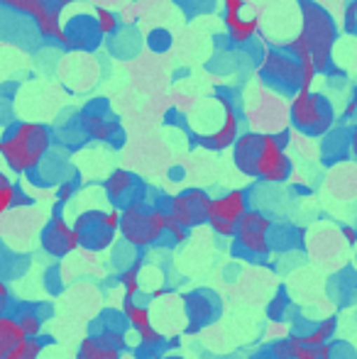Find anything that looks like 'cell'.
<instances>
[{"label": "cell", "instance_id": "cell-18", "mask_svg": "<svg viewBox=\"0 0 357 359\" xmlns=\"http://www.w3.org/2000/svg\"><path fill=\"white\" fill-rule=\"evenodd\" d=\"M64 37H67L69 49H81V52H90L103 42L105 34L100 32L95 15H76L72 22L64 27Z\"/></svg>", "mask_w": 357, "mask_h": 359}, {"label": "cell", "instance_id": "cell-6", "mask_svg": "<svg viewBox=\"0 0 357 359\" xmlns=\"http://www.w3.org/2000/svg\"><path fill=\"white\" fill-rule=\"evenodd\" d=\"M291 128L306 137H325L335 125V108L328 95L316 90H301L289 105Z\"/></svg>", "mask_w": 357, "mask_h": 359}, {"label": "cell", "instance_id": "cell-10", "mask_svg": "<svg viewBox=\"0 0 357 359\" xmlns=\"http://www.w3.org/2000/svg\"><path fill=\"white\" fill-rule=\"evenodd\" d=\"M271 220L262 210H248L245 217L240 220L238 230H235V250L245 257H255V259H264L271 255Z\"/></svg>", "mask_w": 357, "mask_h": 359}, {"label": "cell", "instance_id": "cell-4", "mask_svg": "<svg viewBox=\"0 0 357 359\" xmlns=\"http://www.w3.org/2000/svg\"><path fill=\"white\" fill-rule=\"evenodd\" d=\"M301 8V37L309 44V52L314 57L316 72L325 74L333 67V47L338 39V27L325 8H321L314 0H296Z\"/></svg>", "mask_w": 357, "mask_h": 359}, {"label": "cell", "instance_id": "cell-2", "mask_svg": "<svg viewBox=\"0 0 357 359\" xmlns=\"http://www.w3.org/2000/svg\"><path fill=\"white\" fill-rule=\"evenodd\" d=\"M316 74L318 72L314 57L301 34H296L284 47H269L260 64V81L264 88L289 98L299 95L301 90H311Z\"/></svg>", "mask_w": 357, "mask_h": 359}, {"label": "cell", "instance_id": "cell-23", "mask_svg": "<svg viewBox=\"0 0 357 359\" xmlns=\"http://www.w3.org/2000/svg\"><path fill=\"white\" fill-rule=\"evenodd\" d=\"M13 318L18 320V325L22 327V332L29 337V340H37V337L42 335L44 318H42V313L37 311V306H20V308H15Z\"/></svg>", "mask_w": 357, "mask_h": 359}, {"label": "cell", "instance_id": "cell-15", "mask_svg": "<svg viewBox=\"0 0 357 359\" xmlns=\"http://www.w3.org/2000/svg\"><path fill=\"white\" fill-rule=\"evenodd\" d=\"M39 245H42L44 255H49L52 259H64L81 247L74 225H69L59 213H54L52 220L44 225L42 235H39Z\"/></svg>", "mask_w": 357, "mask_h": 359}, {"label": "cell", "instance_id": "cell-8", "mask_svg": "<svg viewBox=\"0 0 357 359\" xmlns=\"http://www.w3.org/2000/svg\"><path fill=\"white\" fill-rule=\"evenodd\" d=\"M74 230L79 235V245L88 252H105L113 247L115 235L120 232V210H83L74 220Z\"/></svg>", "mask_w": 357, "mask_h": 359}, {"label": "cell", "instance_id": "cell-34", "mask_svg": "<svg viewBox=\"0 0 357 359\" xmlns=\"http://www.w3.org/2000/svg\"><path fill=\"white\" fill-rule=\"evenodd\" d=\"M350 154H353L357 161V128H353V133H350Z\"/></svg>", "mask_w": 357, "mask_h": 359}, {"label": "cell", "instance_id": "cell-13", "mask_svg": "<svg viewBox=\"0 0 357 359\" xmlns=\"http://www.w3.org/2000/svg\"><path fill=\"white\" fill-rule=\"evenodd\" d=\"M123 316L128 320L130 330L137 335V342L142 350L147 352H154L167 342L162 330L154 327V320H152V313L144 303H140L137 298H125L123 301Z\"/></svg>", "mask_w": 357, "mask_h": 359}, {"label": "cell", "instance_id": "cell-11", "mask_svg": "<svg viewBox=\"0 0 357 359\" xmlns=\"http://www.w3.org/2000/svg\"><path fill=\"white\" fill-rule=\"evenodd\" d=\"M210 203L213 198L203 189H186L164 201V210H167L169 220L177 222L184 230H196L201 225H208Z\"/></svg>", "mask_w": 357, "mask_h": 359}, {"label": "cell", "instance_id": "cell-12", "mask_svg": "<svg viewBox=\"0 0 357 359\" xmlns=\"http://www.w3.org/2000/svg\"><path fill=\"white\" fill-rule=\"evenodd\" d=\"M250 210V201H248V191L235 189L228 194L213 198L208 210V227L223 240H233L235 230H238L240 220L245 217V213Z\"/></svg>", "mask_w": 357, "mask_h": 359}, {"label": "cell", "instance_id": "cell-19", "mask_svg": "<svg viewBox=\"0 0 357 359\" xmlns=\"http://www.w3.org/2000/svg\"><path fill=\"white\" fill-rule=\"evenodd\" d=\"M225 5V27L233 39V44H248L257 34L260 20L257 18H243V0H223Z\"/></svg>", "mask_w": 357, "mask_h": 359}, {"label": "cell", "instance_id": "cell-16", "mask_svg": "<svg viewBox=\"0 0 357 359\" xmlns=\"http://www.w3.org/2000/svg\"><path fill=\"white\" fill-rule=\"evenodd\" d=\"M238 137H240L238 110H235V105L223 95V113H220V125L215 130H208L203 137L191 140V142H194L196 147H201V149L223 151V149H230V147L238 142Z\"/></svg>", "mask_w": 357, "mask_h": 359}, {"label": "cell", "instance_id": "cell-28", "mask_svg": "<svg viewBox=\"0 0 357 359\" xmlns=\"http://www.w3.org/2000/svg\"><path fill=\"white\" fill-rule=\"evenodd\" d=\"M95 20H98V27L103 34H113L118 32V18H115V13H110V10L105 8H98L95 10Z\"/></svg>", "mask_w": 357, "mask_h": 359}, {"label": "cell", "instance_id": "cell-24", "mask_svg": "<svg viewBox=\"0 0 357 359\" xmlns=\"http://www.w3.org/2000/svg\"><path fill=\"white\" fill-rule=\"evenodd\" d=\"M335 330H338V318H325L323 323H318L316 327H311L309 332L301 335V342L306 347H321V345H328L333 342Z\"/></svg>", "mask_w": 357, "mask_h": 359}, {"label": "cell", "instance_id": "cell-14", "mask_svg": "<svg viewBox=\"0 0 357 359\" xmlns=\"http://www.w3.org/2000/svg\"><path fill=\"white\" fill-rule=\"evenodd\" d=\"M103 191H105L108 203L113 205L115 210H123L133 203H140V201H144V196H147L144 181L128 169H115L113 174L103 181Z\"/></svg>", "mask_w": 357, "mask_h": 359}, {"label": "cell", "instance_id": "cell-35", "mask_svg": "<svg viewBox=\"0 0 357 359\" xmlns=\"http://www.w3.org/2000/svg\"><path fill=\"white\" fill-rule=\"evenodd\" d=\"M159 359H184V357H177V355H167V357H159Z\"/></svg>", "mask_w": 357, "mask_h": 359}, {"label": "cell", "instance_id": "cell-31", "mask_svg": "<svg viewBox=\"0 0 357 359\" xmlns=\"http://www.w3.org/2000/svg\"><path fill=\"white\" fill-rule=\"evenodd\" d=\"M167 217H169V215H167ZM186 235H189V230H184L181 225H177V222L169 220V225H167V237L174 242V245H181V242H186Z\"/></svg>", "mask_w": 357, "mask_h": 359}, {"label": "cell", "instance_id": "cell-7", "mask_svg": "<svg viewBox=\"0 0 357 359\" xmlns=\"http://www.w3.org/2000/svg\"><path fill=\"white\" fill-rule=\"evenodd\" d=\"M76 0H0V8H10L13 13L27 18L29 22L37 25L42 39L54 44L67 47V37H64V25L62 13Z\"/></svg>", "mask_w": 357, "mask_h": 359}, {"label": "cell", "instance_id": "cell-1", "mask_svg": "<svg viewBox=\"0 0 357 359\" xmlns=\"http://www.w3.org/2000/svg\"><path fill=\"white\" fill-rule=\"evenodd\" d=\"M289 133H243L233 144V164L248 179L264 184H284L289 181L294 164L286 154Z\"/></svg>", "mask_w": 357, "mask_h": 359}, {"label": "cell", "instance_id": "cell-30", "mask_svg": "<svg viewBox=\"0 0 357 359\" xmlns=\"http://www.w3.org/2000/svg\"><path fill=\"white\" fill-rule=\"evenodd\" d=\"M76 189H79V176H72V179L62 181V184H59V191H57L59 203H67V201L76 194Z\"/></svg>", "mask_w": 357, "mask_h": 359}, {"label": "cell", "instance_id": "cell-3", "mask_svg": "<svg viewBox=\"0 0 357 359\" xmlns=\"http://www.w3.org/2000/svg\"><path fill=\"white\" fill-rule=\"evenodd\" d=\"M52 140L42 123H10L0 135V156L13 174H32L52 151Z\"/></svg>", "mask_w": 357, "mask_h": 359}, {"label": "cell", "instance_id": "cell-29", "mask_svg": "<svg viewBox=\"0 0 357 359\" xmlns=\"http://www.w3.org/2000/svg\"><path fill=\"white\" fill-rule=\"evenodd\" d=\"M269 355H271V359H294V342H291V335L271 342Z\"/></svg>", "mask_w": 357, "mask_h": 359}, {"label": "cell", "instance_id": "cell-26", "mask_svg": "<svg viewBox=\"0 0 357 359\" xmlns=\"http://www.w3.org/2000/svg\"><path fill=\"white\" fill-rule=\"evenodd\" d=\"M291 342H294V359H335L333 342L321 347H306L301 342V335H291Z\"/></svg>", "mask_w": 357, "mask_h": 359}, {"label": "cell", "instance_id": "cell-17", "mask_svg": "<svg viewBox=\"0 0 357 359\" xmlns=\"http://www.w3.org/2000/svg\"><path fill=\"white\" fill-rule=\"evenodd\" d=\"M184 316L189 320L186 330L198 332L203 330L208 323H213L220 316V298L218 293L208 291V288H198L184 296Z\"/></svg>", "mask_w": 357, "mask_h": 359}, {"label": "cell", "instance_id": "cell-5", "mask_svg": "<svg viewBox=\"0 0 357 359\" xmlns=\"http://www.w3.org/2000/svg\"><path fill=\"white\" fill-rule=\"evenodd\" d=\"M169 217L164 205L140 201L120 210V235L133 250H147L167 237Z\"/></svg>", "mask_w": 357, "mask_h": 359}, {"label": "cell", "instance_id": "cell-22", "mask_svg": "<svg viewBox=\"0 0 357 359\" xmlns=\"http://www.w3.org/2000/svg\"><path fill=\"white\" fill-rule=\"evenodd\" d=\"M27 203H32V201L22 194V189H20L5 171H0V215L18 208V205H27Z\"/></svg>", "mask_w": 357, "mask_h": 359}, {"label": "cell", "instance_id": "cell-32", "mask_svg": "<svg viewBox=\"0 0 357 359\" xmlns=\"http://www.w3.org/2000/svg\"><path fill=\"white\" fill-rule=\"evenodd\" d=\"M10 306H13V298H10V291L5 286V281L0 279V316H8Z\"/></svg>", "mask_w": 357, "mask_h": 359}, {"label": "cell", "instance_id": "cell-25", "mask_svg": "<svg viewBox=\"0 0 357 359\" xmlns=\"http://www.w3.org/2000/svg\"><path fill=\"white\" fill-rule=\"evenodd\" d=\"M140 279H142V259H135L133 264L120 271V276H118V284L123 286L125 298H137Z\"/></svg>", "mask_w": 357, "mask_h": 359}, {"label": "cell", "instance_id": "cell-20", "mask_svg": "<svg viewBox=\"0 0 357 359\" xmlns=\"http://www.w3.org/2000/svg\"><path fill=\"white\" fill-rule=\"evenodd\" d=\"M25 340H29L22 332V327L18 325L13 316H0V359H8L10 352L18 345H22Z\"/></svg>", "mask_w": 357, "mask_h": 359}, {"label": "cell", "instance_id": "cell-27", "mask_svg": "<svg viewBox=\"0 0 357 359\" xmlns=\"http://www.w3.org/2000/svg\"><path fill=\"white\" fill-rule=\"evenodd\" d=\"M42 352H44V340L37 337V340H25L22 345H18L8 355V359H39Z\"/></svg>", "mask_w": 357, "mask_h": 359}, {"label": "cell", "instance_id": "cell-9", "mask_svg": "<svg viewBox=\"0 0 357 359\" xmlns=\"http://www.w3.org/2000/svg\"><path fill=\"white\" fill-rule=\"evenodd\" d=\"M79 125L86 140H95V142L105 144H123V128L115 113L110 110V103L105 98L90 100L86 108L79 113Z\"/></svg>", "mask_w": 357, "mask_h": 359}, {"label": "cell", "instance_id": "cell-21", "mask_svg": "<svg viewBox=\"0 0 357 359\" xmlns=\"http://www.w3.org/2000/svg\"><path fill=\"white\" fill-rule=\"evenodd\" d=\"M76 359H123V350L113 347L110 342L100 340L95 335H88L81 340L76 350Z\"/></svg>", "mask_w": 357, "mask_h": 359}, {"label": "cell", "instance_id": "cell-33", "mask_svg": "<svg viewBox=\"0 0 357 359\" xmlns=\"http://www.w3.org/2000/svg\"><path fill=\"white\" fill-rule=\"evenodd\" d=\"M340 235H343V240L348 242V245H357V230L350 225H343L340 227Z\"/></svg>", "mask_w": 357, "mask_h": 359}]
</instances>
